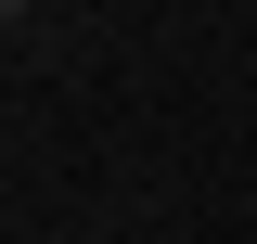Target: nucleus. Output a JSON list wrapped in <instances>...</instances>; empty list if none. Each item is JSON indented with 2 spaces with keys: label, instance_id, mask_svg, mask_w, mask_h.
<instances>
[{
  "label": "nucleus",
  "instance_id": "f257e3e1",
  "mask_svg": "<svg viewBox=\"0 0 257 244\" xmlns=\"http://www.w3.org/2000/svg\"><path fill=\"white\" fill-rule=\"evenodd\" d=\"M0 13H26V0H0Z\"/></svg>",
  "mask_w": 257,
  "mask_h": 244
}]
</instances>
